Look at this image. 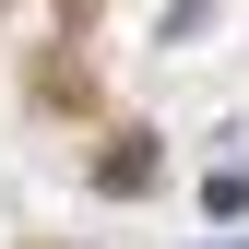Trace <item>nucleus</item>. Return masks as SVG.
Masks as SVG:
<instances>
[{"label": "nucleus", "mask_w": 249, "mask_h": 249, "mask_svg": "<svg viewBox=\"0 0 249 249\" xmlns=\"http://www.w3.org/2000/svg\"><path fill=\"white\" fill-rule=\"evenodd\" d=\"M202 213H213V226H237V213H249V166H213V178H202Z\"/></svg>", "instance_id": "obj_1"}]
</instances>
